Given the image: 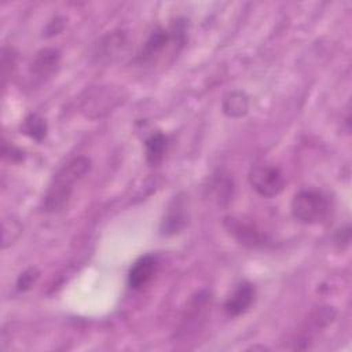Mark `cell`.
Here are the masks:
<instances>
[{
    "instance_id": "6da1fadb",
    "label": "cell",
    "mask_w": 352,
    "mask_h": 352,
    "mask_svg": "<svg viewBox=\"0 0 352 352\" xmlns=\"http://www.w3.org/2000/svg\"><path fill=\"white\" fill-rule=\"evenodd\" d=\"M89 169L91 160L87 157H76L60 168L44 197V210L52 213L63 210L72 198L73 186L87 175Z\"/></svg>"
},
{
    "instance_id": "7a4b0ae2",
    "label": "cell",
    "mask_w": 352,
    "mask_h": 352,
    "mask_svg": "<svg viewBox=\"0 0 352 352\" xmlns=\"http://www.w3.org/2000/svg\"><path fill=\"white\" fill-rule=\"evenodd\" d=\"M125 99L122 87L96 85L84 91L80 98V111L91 120L104 117Z\"/></svg>"
},
{
    "instance_id": "3957f363",
    "label": "cell",
    "mask_w": 352,
    "mask_h": 352,
    "mask_svg": "<svg viewBox=\"0 0 352 352\" xmlns=\"http://www.w3.org/2000/svg\"><path fill=\"white\" fill-rule=\"evenodd\" d=\"M292 214L301 223L315 224L326 219L329 202L326 197L315 190H301L292 199Z\"/></svg>"
},
{
    "instance_id": "277c9868",
    "label": "cell",
    "mask_w": 352,
    "mask_h": 352,
    "mask_svg": "<svg viewBox=\"0 0 352 352\" xmlns=\"http://www.w3.org/2000/svg\"><path fill=\"white\" fill-rule=\"evenodd\" d=\"M249 183L253 190L265 198L276 197L285 187V177L282 172L272 164L256 162L249 170Z\"/></svg>"
},
{
    "instance_id": "5b68a950",
    "label": "cell",
    "mask_w": 352,
    "mask_h": 352,
    "mask_svg": "<svg viewBox=\"0 0 352 352\" xmlns=\"http://www.w3.org/2000/svg\"><path fill=\"white\" fill-rule=\"evenodd\" d=\"M224 227L243 246L263 248L268 243L267 234L253 221L243 217L227 216L224 217Z\"/></svg>"
},
{
    "instance_id": "8992f818",
    "label": "cell",
    "mask_w": 352,
    "mask_h": 352,
    "mask_svg": "<svg viewBox=\"0 0 352 352\" xmlns=\"http://www.w3.org/2000/svg\"><path fill=\"white\" fill-rule=\"evenodd\" d=\"M187 206L184 194H177L169 204L166 213L162 217L160 231L162 235L169 236L179 234L187 226Z\"/></svg>"
},
{
    "instance_id": "52a82bcc",
    "label": "cell",
    "mask_w": 352,
    "mask_h": 352,
    "mask_svg": "<svg viewBox=\"0 0 352 352\" xmlns=\"http://www.w3.org/2000/svg\"><path fill=\"white\" fill-rule=\"evenodd\" d=\"M254 297H256L254 286L249 282H241L226 300L224 312L230 318L239 316L252 307Z\"/></svg>"
},
{
    "instance_id": "ba28073f",
    "label": "cell",
    "mask_w": 352,
    "mask_h": 352,
    "mask_svg": "<svg viewBox=\"0 0 352 352\" xmlns=\"http://www.w3.org/2000/svg\"><path fill=\"white\" fill-rule=\"evenodd\" d=\"M60 51L54 47H47L36 52L30 63V73L37 80L48 78L59 66Z\"/></svg>"
},
{
    "instance_id": "9c48e42d",
    "label": "cell",
    "mask_w": 352,
    "mask_h": 352,
    "mask_svg": "<svg viewBox=\"0 0 352 352\" xmlns=\"http://www.w3.org/2000/svg\"><path fill=\"white\" fill-rule=\"evenodd\" d=\"M157 271V258L146 254L138 258L128 272V286L131 289H140L147 285Z\"/></svg>"
},
{
    "instance_id": "30bf717a",
    "label": "cell",
    "mask_w": 352,
    "mask_h": 352,
    "mask_svg": "<svg viewBox=\"0 0 352 352\" xmlns=\"http://www.w3.org/2000/svg\"><path fill=\"white\" fill-rule=\"evenodd\" d=\"M172 40V33L164 28H157L155 30L151 32V34L147 37L146 43L140 48L136 60L140 63L151 60L154 56L161 54L165 47L170 43Z\"/></svg>"
},
{
    "instance_id": "8fae6325",
    "label": "cell",
    "mask_w": 352,
    "mask_h": 352,
    "mask_svg": "<svg viewBox=\"0 0 352 352\" xmlns=\"http://www.w3.org/2000/svg\"><path fill=\"white\" fill-rule=\"evenodd\" d=\"M125 44H126V37H125L124 32H121V30L110 32L104 37H102V40L96 45L95 56L99 60L111 59V58L117 56L118 51L122 50V47Z\"/></svg>"
},
{
    "instance_id": "7c38bea8",
    "label": "cell",
    "mask_w": 352,
    "mask_h": 352,
    "mask_svg": "<svg viewBox=\"0 0 352 352\" xmlns=\"http://www.w3.org/2000/svg\"><path fill=\"white\" fill-rule=\"evenodd\" d=\"M221 109L227 117L241 118L249 110V96L243 91H231L223 98Z\"/></svg>"
},
{
    "instance_id": "4fadbf2b",
    "label": "cell",
    "mask_w": 352,
    "mask_h": 352,
    "mask_svg": "<svg viewBox=\"0 0 352 352\" xmlns=\"http://www.w3.org/2000/svg\"><path fill=\"white\" fill-rule=\"evenodd\" d=\"M144 148L147 164L151 166L160 164L168 148V136L162 132L151 133L144 142Z\"/></svg>"
},
{
    "instance_id": "5bb4252c",
    "label": "cell",
    "mask_w": 352,
    "mask_h": 352,
    "mask_svg": "<svg viewBox=\"0 0 352 352\" xmlns=\"http://www.w3.org/2000/svg\"><path fill=\"white\" fill-rule=\"evenodd\" d=\"M47 122L43 117L36 113H32L25 117L22 122V132L36 142H41L47 135Z\"/></svg>"
},
{
    "instance_id": "9a60e30c",
    "label": "cell",
    "mask_w": 352,
    "mask_h": 352,
    "mask_svg": "<svg viewBox=\"0 0 352 352\" xmlns=\"http://www.w3.org/2000/svg\"><path fill=\"white\" fill-rule=\"evenodd\" d=\"M336 309L330 305H323V307H318L316 309H314L311 312V315L307 319V327L312 329V331H316L319 329L326 327L327 324H330L334 318H336Z\"/></svg>"
},
{
    "instance_id": "2e32d148",
    "label": "cell",
    "mask_w": 352,
    "mask_h": 352,
    "mask_svg": "<svg viewBox=\"0 0 352 352\" xmlns=\"http://www.w3.org/2000/svg\"><path fill=\"white\" fill-rule=\"evenodd\" d=\"M232 182L226 176L217 177L213 183V191L219 204H227L232 197Z\"/></svg>"
},
{
    "instance_id": "e0dca14e",
    "label": "cell",
    "mask_w": 352,
    "mask_h": 352,
    "mask_svg": "<svg viewBox=\"0 0 352 352\" xmlns=\"http://www.w3.org/2000/svg\"><path fill=\"white\" fill-rule=\"evenodd\" d=\"M15 60H16V52L10 48L4 47L1 50V77H3V85H6L7 78L11 76L12 70L15 69Z\"/></svg>"
},
{
    "instance_id": "ac0fdd59",
    "label": "cell",
    "mask_w": 352,
    "mask_h": 352,
    "mask_svg": "<svg viewBox=\"0 0 352 352\" xmlns=\"http://www.w3.org/2000/svg\"><path fill=\"white\" fill-rule=\"evenodd\" d=\"M37 278H38V271H37V268L30 267V268L25 270V271L18 276V279H16V287H18V290H19V292H26V290H29V289L34 285V282L37 280Z\"/></svg>"
},
{
    "instance_id": "d6986e66",
    "label": "cell",
    "mask_w": 352,
    "mask_h": 352,
    "mask_svg": "<svg viewBox=\"0 0 352 352\" xmlns=\"http://www.w3.org/2000/svg\"><path fill=\"white\" fill-rule=\"evenodd\" d=\"M22 154L23 153L19 148L14 147L12 144L8 146L6 142L3 143V157L4 158H10V161H21L23 158Z\"/></svg>"
},
{
    "instance_id": "ffe728a7",
    "label": "cell",
    "mask_w": 352,
    "mask_h": 352,
    "mask_svg": "<svg viewBox=\"0 0 352 352\" xmlns=\"http://www.w3.org/2000/svg\"><path fill=\"white\" fill-rule=\"evenodd\" d=\"M63 18H59V16H56L55 19H52L50 23H48V26H47V29H45V36H54V34H58L62 29H63Z\"/></svg>"
}]
</instances>
